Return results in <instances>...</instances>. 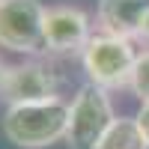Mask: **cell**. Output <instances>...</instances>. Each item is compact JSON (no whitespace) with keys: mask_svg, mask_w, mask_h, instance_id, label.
Masks as SVG:
<instances>
[{"mask_svg":"<svg viewBox=\"0 0 149 149\" xmlns=\"http://www.w3.org/2000/svg\"><path fill=\"white\" fill-rule=\"evenodd\" d=\"M98 149H149L137 116H116Z\"/></svg>","mask_w":149,"mask_h":149,"instance_id":"ba28073f","label":"cell"},{"mask_svg":"<svg viewBox=\"0 0 149 149\" xmlns=\"http://www.w3.org/2000/svg\"><path fill=\"white\" fill-rule=\"evenodd\" d=\"M45 9L39 0H0V48L33 60L45 54Z\"/></svg>","mask_w":149,"mask_h":149,"instance_id":"277c9868","label":"cell"},{"mask_svg":"<svg viewBox=\"0 0 149 149\" xmlns=\"http://www.w3.org/2000/svg\"><path fill=\"white\" fill-rule=\"evenodd\" d=\"M131 90L140 98V104H149V51H143L137 57L134 66V78H131Z\"/></svg>","mask_w":149,"mask_h":149,"instance_id":"9c48e42d","label":"cell"},{"mask_svg":"<svg viewBox=\"0 0 149 149\" xmlns=\"http://www.w3.org/2000/svg\"><path fill=\"white\" fill-rule=\"evenodd\" d=\"M146 12H149V0H98L95 18L102 33L137 42V30Z\"/></svg>","mask_w":149,"mask_h":149,"instance_id":"52a82bcc","label":"cell"},{"mask_svg":"<svg viewBox=\"0 0 149 149\" xmlns=\"http://www.w3.org/2000/svg\"><path fill=\"white\" fill-rule=\"evenodd\" d=\"M137 42H146V45H149V12L143 15V21H140V30H137Z\"/></svg>","mask_w":149,"mask_h":149,"instance_id":"8fae6325","label":"cell"},{"mask_svg":"<svg viewBox=\"0 0 149 149\" xmlns=\"http://www.w3.org/2000/svg\"><path fill=\"white\" fill-rule=\"evenodd\" d=\"M57 72L51 69V63H42L36 60H24V63L9 66L6 81H3V95L9 107L12 104H39V102H51L57 95Z\"/></svg>","mask_w":149,"mask_h":149,"instance_id":"8992f818","label":"cell"},{"mask_svg":"<svg viewBox=\"0 0 149 149\" xmlns=\"http://www.w3.org/2000/svg\"><path fill=\"white\" fill-rule=\"evenodd\" d=\"M137 122H140V128H143V137H146V143H149V104H140Z\"/></svg>","mask_w":149,"mask_h":149,"instance_id":"30bf717a","label":"cell"},{"mask_svg":"<svg viewBox=\"0 0 149 149\" xmlns=\"http://www.w3.org/2000/svg\"><path fill=\"white\" fill-rule=\"evenodd\" d=\"M116 113L107 90L95 84H84L69 104V131H66L69 149H98Z\"/></svg>","mask_w":149,"mask_h":149,"instance_id":"3957f363","label":"cell"},{"mask_svg":"<svg viewBox=\"0 0 149 149\" xmlns=\"http://www.w3.org/2000/svg\"><path fill=\"white\" fill-rule=\"evenodd\" d=\"M6 72H9V66H3V63H0V93H3V81H6Z\"/></svg>","mask_w":149,"mask_h":149,"instance_id":"7c38bea8","label":"cell"},{"mask_svg":"<svg viewBox=\"0 0 149 149\" xmlns=\"http://www.w3.org/2000/svg\"><path fill=\"white\" fill-rule=\"evenodd\" d=\"M69 104L63 98L39 104H12L3 113V134L18 149H48L66 140Z\"/></svg>","mask_w":149,"mask_h":149,"instance_id":"6da1fadb","label":"cell"},{"mask_svg":"<svg viewBox=\"0 0 149 149\" xmlns=\"http://www.w3.org/2000/svg\"><path fill=\"white\" fill-rule=\"evenodd\" d=\"M45 54L72 57L84 54L86 42L93 39L90 15L81 6H48L45 9Z\"/></svg>","mask_w":149,"mask_h":149,"instance_id":"5b68a950","label":"cell"},{"mask_svg":"<svg viewBox=\"0 0 149 149\" xmlns=\"http://www.w3.org/2000/svg\"><path fill=\"white\" fill-rule=\"evenodd\" d=\"M137 51L128 39L107 33H93V39L86 42L81 63L90 84L102 86V90H125L131 86L134 66H137Z\"/></svg>","mask_w":149,"mask_h":149,"instance_id":"7a4b0ae2","label":"cell"}]
</instances>
